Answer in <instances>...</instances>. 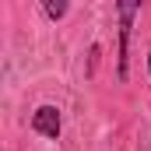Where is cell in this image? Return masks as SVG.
Wrapping results in <instances>:
<instances>
[{
	"label": "cell",
	"instance_id": "obj_1",
	"mask_svg": "<svg viewBox=\"0 0 151 151\" xmlns=\"http://www.w3.org/2000/svg\"><path fill=\"white\" fill-rule=\"evenodd\" d=\"M119 11V56H116V77L123 81L127 77V53H130V28H134V18L141 14V4H116Z\"/></svg>",
	"mask_w": 151,
	"mask_h": 151
},
{
	"label": "cell",
	"instance_id": "obj_2",
	"mask_svg": "<svg viewBox=\"0 0 151 151\" xmlns=\"http://www.w3.org/2000/svg\"><path fill=\"white\" fill-rule=\"evenodd\" d=\"M60 127H63V119H60V109H56V106H39L35 109V116H32V130H35V134L56 141V137H60Z\"/></svg>",
	"mask_w": 151,
	"mask_h": 151
},
{
	"label": "cell",
	"instance_id": "obj_3",
	"mask_svg": "<svg viewBox=\"0 0 151 151\" xmlns=\"http://www.w3.org/2000/svg\"><path fill=\"white\" fill-rule=\"evenodd\" d=\"M42 11L56 21V18H63V14H67V4H63V0H46V4H42Z\"/></svg>",
	"mask_w": 151,
	"mask_h": 151
},
{
	"label": "cell",
	"instance_id": "obj_4",
	"mask_svg": "<svg viewBox=\"0 0 151 151\" xmlns=\"http://www.w3.org/2000/svg\"><path fill=\"white\" fill-rule=\"evenodd\" d=\"M148 70H151V53H148Z\"/></svg>",
	"mask_w": 151,
	"mask_h": 151
}]
</instances>
